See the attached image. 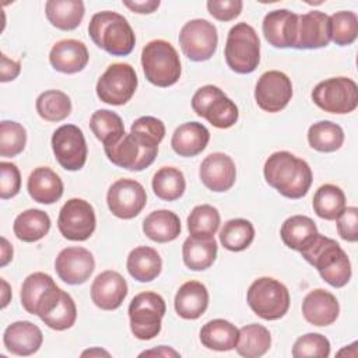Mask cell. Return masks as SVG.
<instances>
[{"label":"cell","mask_w":358,"mask_h":358,"mask_svg":"<svg viewBox=\"0 0 358 358\" xmlns=\"http://www.w3.org/2000/svg\"><path fill=\"white\" fill-rule=\"evenodd\" d=\"M266 182L288 199L303 197L313 180L309 164L288 151L273 152L263 168Z\"/></svg>","instance_id":"1"},{"label":"cell","mask_w":358,"mask_h":358,"mask_svg":"<svg viewBox=\"0 0 358 358\" xmlns=\"http://www.w3.org/2000/svg\"><path fill=\"white\" fill-rule=\"evenodd\" d=\"M299 253L331 287L341 288L350 281L352 274L350 259L334 239L317 232Z\"/></svg>","instance_id":"2"},{"label":"cell","mask_w":358,"mask_h":358,"mask_svg":"<svg viewBox=\"0 0 358 358\" xmlns=\"http://www.w3.org/2000/svg\"><path fill=\"white\" fill-rule=\"evenodd\" d=\"M88 34L92 42L112 56H127L136 45V35L127 20L115 11H99L92 15Z\"/></svg>","instance_id":"3"},{"label":"cell","mask_w":358,"mask_h":358,"mask_svg":"<svg viewBox=\"0 0 358 358\" xmlns=\"http://www.w3.org/2000/svg\"><path fill=\"white\" fill-rule=\"evenodd\" d=\"M145 78L157 87H171L180 78V60L176 49L164 39L148 42L141 50Z\"/></svg>","instance_id":"4"},{"label":"cell","mask_w":358,"mask_h":358,"mask_svg":"<svg viewBox=\"0 0 358 358\" xmlns=\"http://www.w3.org/2000/svg\"><path fill=\"white\" fill-rule=\"evenodd\" d=\"M158 144L150 137L130 131L115 143L105 145L103 150L113 165L127 171H143L154 162L158 154Z\"/></svg>","instance_id":"5"},{"label":"cell","mask_w":358,"mask_h":358,"mask_svg":"<svg viewBox=\"0 0 358 358\" xmlns=\"http://www.w3.org/2000/svg\"><path fill=\"white\" fill-rule=\"evenodd\" d=\"M225 62L238 74H249L257 69L260 39L252 25L238 22L229 29L225 43Z\"/></svg>","instance_id":"6"},{"label":"cell","mask_w":358,"mask_h":358,"mask_svg":"<svg viewBox=\"0 0 358 358\" xmlns=\"http://www.w3.org/2000/svg\"><path fill=\"white\" fill-rule=\"evenodd\" d=\"M249 308L264 320L281 319L289 308V291L275 278L255 280L246 294Z\"/></svg>","instance_id":"7"},{"label":"cell","mask_w":358,"mask_h":358,"mask_svg":"<svg viewBox=\"0 0 358 358\" xmlns=\"http://www.w3.org/2000/svg\"><path fill=\"white\" fill-rule=\"evenodd\" d=\"M166 312L164 298L152 291L137 294L129 305L130 330L138 340H151L161 331Z\"/></svg>","instance_id":"8"},{"label":"cell","mask_w":358,"mask_h":358,"mask_svg":"<svg viewBox=\"0 0 358 358\" xmlns=\"http://www.w3.org/2000/svg\"><path fill=\"white\" fill-rule=\"evenodd\" d=\"M192 109L217 129L232 127L238 122V106L217 85L199 88L192 98Z\"/></svg>","instance_id":"9"},{"label":"cell","mask_w":358,"mask_h":358,"mask_svg":"<svg viewBox=\"0 0 358 358\" xmlns=\"http://www.w3.org/2000/svg\"><path fill=\"white\" fill-rule=\"evenodd\" d=\"M313 103L324 112L344 115L358 106L357 83L348 77H331L320 81L312 91Z\"/></svg>","instance_id":"10"},{"label":"cell","mask_w":358,"mask_h":358,"mask_svg":"<svg viewBox=\"0 0 358 358\" xmlns=\"http://www.w3.org/2000/svg\"><path fill=\"white\" fill-rule=\"evenodd\" d=\"M138 80L129 63H113L96 81L98 98L109 105H124L136 92Z\"/></svg>","instance_id":"11"},{"label":"cell","mask_w":358,"mask_h":358,"mask_svg":"<svg viewBox=\"0 0 358 358\" xmlns=\"http://www.w3.org/2000/svg\"><path fill=\"white\" fill-rule=\"evenodd\" d=\"M179 45L187 59L193 62L208 60L217 50V28L203 18L190 20L179 32Z\"/></svg>","instance_id":"12"},{"label":"cell","mask_w":358,"mask_h":358,"mask_svg":"<svg viewBox=\"0 0 358 358\" xmlns=\"http://www.w3.org/2000/svg\"><path fill=\"white\" fill-rule=\"evenodd\" d=\"M96 217L94 207L83 199H70L60 208L57 228L69 241H87L95 231Z\"/></svg>","instance_id":"13"},{"label":"cell","mask_w":358,"mask_h":358,"mask_svg":"<svg viewBox=\"0 0 358 358\" xmlns=\"http://www.w3.org/2000/svg\"><path fill=\"white\" fill-rule=\"evenodd\" d=\"M52 150L66 171H78L87 161V143L83 130L76 124H63L52 134Z\"/></svg>","instance_id":"14"},{"label":"cell","mask_w":358,"mask_h":358,"mask_svg":"<svg viewBox=\"0 0 358 358\" xmlns=\"http://www.w3.org/2000/svg\"><path fill=\"white\" fill-rule=\"evenodd\" d=\"M106 203L115 217L122 220L134 218L145 207V189L134 179H117L108 190Z\"/></svg>","instance_id":"15"},{"label":"cell","mask_w":358,"mask_h":358,"mask_svg":"<svg viewBox=\"0 0 358 358\" xmlns=\"http://www.w3.org/2000/svg\"><path fill=\"white\" fill-rule=\"evenodd\" d=\"M292 98L289 77L278 70L263 73L255 87V99L260 109L268 113L282 110Z\"/></svg>","instance_id":"16"},{"label":"cell","mask_w":358,"mask_h":358,"mask_svg":"<svg viewBox=\"0 0 358 358\" xmlns=\"http://www.w3.org/2000/svg\"><path fill=\"white\" fill-rule=\"evenodd\" d=\"M95 268V259L92 253L81 246H70L57 255L55 260V270L60 280L70 285L85 282Z\"/></svg>","instance_id":"17"},{"label":"cell","mask_w":358,"mask_h":358,"mask_svg":"<svg viewBox=\"0 0 358 358\" xmlns=\"http://www.w3.org/2000/svg\"><path fill=\"white\" fill-rule=\"evenodd\" d=\"M203 185L211 192L229 190L236 179V168L232 158L224 152L208 154L199 169Z\"/></svg>","instance_id":"18"},{"label":"cell","mask_w":358,"mask_h":358,"mask_svg":"<svg viewBox=\"0 0 358 358\" xmlns=\"http://www.w3.org/2000/svg\"><path fill=\"white\" fill-rule=\"evenodd\" d=\"M330 41V18L326 13L313 10L298 15L295 49H319Z\"/></svg>","instance_id":"19"},{"label":"cell","mask_w":358,"mask_h":358,"mask_svg":"<svg viewBox=\"0 0 358 358\" xmlns=\"http://www.w3.org/2000/svg\"><path fill=\"white\" fill-rule=\"evenodd\" d=\"M127 295V282L123 275L113 270L99 273L91 284V299L103 310L117 309Z\"/></svg>","instance_id":"20"},{"label":"cell","mask_w":358,"mask_h":358,"mask_svg":"<svg viewBox=\"0 0 358 358\" xmlns=\"http://www.w3.org/2000/svg\"><path fill=\"white\" fill-rule=\"evenodd\" d=\"M263 34L266 41L274 48H294L296 41L298 14L281 8L268 11L263 18Z\"/></svg>","instance_id":"21"},{"label":"cell","mask_w":358,"mask_h":358,"mask_svg":"<svg viewBox=\"0 0 358 358\" xmlns=\"http://www.w3.org/2000/svg\"><path fill=\"white\" fill-rule=\"evenodd\" d=\"M43 341L41 329L29 320H18L7 326L3 334V343L8 352L20 357L35 354Z\"/></svg>","instance_id":"22"},{"label":"cell","mask_w":358,"mask_h":358,"mask_svg":"<svg viewBox=\"0 0 358 358\" xmlns=\"http://www.w3.org/2000/svg\"><path fill=\"white\" fill-rule=\"evenodd\" d=\"M340 313V305L337 298L323 289L316 288L306 294L302 301V315L313 326L323 327L333 324Z\"/></svg>","instance_id":"23"},{"label":"cell","mask_w":358,"mask_h":358,"mask_svg":"<svg viewBox=\"0 0 358 358\" xmlns=\"http://www.w3.org/2000/svg\"><path fill=\"white\" fill-rule=\"evenodd\" d=\"M88 59L87 46L77 39H62L52 46L49 53L52 67L64 74L81 71L87 66Z\"/></svg>","instance_id":"24"},{"label":"cell","mask_w":358,"mask_h":358,"mask_svg":"<svg viewBox=\"0 0 358 358\" xmlns=\"http://www.w3.org/2000/svg\"><path fill=\"white\" fill-rule=\"evenodd\" d=\"M38 316L48 327L63 331L70 329L76 323L77 306L70 294L59 289L56 295L39 312Z\"/></svg>","instance_id":"25"},{"label":"cell","mask_w":358,"mask_h":358,"mask_svg":"<svg viewBox=\"0 0 358 358\" xmlns=\"http://www.w3.org/2000/svg\"><path fill=\"white\" fill-rule=\"evenodd\" d=\"M173 303L182 319H199L208 306V291L200 281H186L179 287Z\"/></svg>","instance_id":"26"},{"label":"cell","mask_w":358,"mask_h":358,"mask_svg":"<svg viewBox=\"0 0 358 358\" xmlns=\"http://www.w3.org/2000/svg\"><path fill=\"white\" fill-rule=\"evenodd\" d=\"M210 141V131L199 122H186L175 129L171 145L180 157L199 155Z\"/></svg>","instance_id":"27"},{"label":"cell","mask_w":358,"mask_h":358,"mask_svg":"<svg viewBox=\"0 0 358 358\" xmlns=\"http://www.w3.org/2000/svg\"><path fill=\"white\" fill-rule=\"evenodd\" d=\"M27 189L34 201L41 204H53L63 196L60 176L48 166H38L31 172Z\"/></svg>","instance_id":"28"},{"label":"cell","mask_w":358,"mask_h":358,"mask_svg":"<svg viewBox=\"0 0 358 358\" xmlns=\"http://www.w3.org/2000/svg\"><path fill=\"white\" fill-rule=\"evenodd\" d=\"M126 267L136 281L150 282L161 274L162 259L154 248L137 246L129 253Z\"/></svg>","instance_id":"29"},{"label":"cell","mask_w":358,"mask_h":358,"mask_svg":"<svg viewBox=\"0 0 358 358\" xmlns=\"http://www.w3.org/2000/svg\"><path fill=\"white\" fill-rule=\"evenodd\" d=\"M217 241L214 236H189L183 242V263L193 271L208 268L217 257Z\"/></svg>","instance_id":"30"},{"label":"cell","mask_w":358,"mask_h":358,"mask_svg":"<svg viewBox=\"0 0 358 358\" xmlns=\"http://www.w3.org/2000/svg\"><path fill=\"white\" fill-rule=\"evenodd\" d=\"M180 220L169 210H155L143 221V232L145 236L158 243L175 241L180 234Z\"/></svg>","instance_id":"31"},{"label":"cell","mask_w":358,"mask_h":358,"mask_svg":"<svg viewBox=\"0 0 358 358\" xmlns=\"http://www.w3.org/2000/svg\"><path fill=\"white\" fill-rule=\"evenodd\" d=\"M239 330L225 319H213L200 330L201 344L214 351H231L236 347Z\"/></svg>","instance_id":"32"},{"label":"cell","mask_w":358,"mask_h":358,"mask_svg":"<svg viewBox=\"0 0 358 358\" xmlns=\"http://www.w3.org/2000/svg\"><path fill=\"white\" fill-rule=\"evenodd\" d=\"M84 3L81 0H49L45 4V14L48 21L62 29H76L84 18Z\"/></svg>","instance_id":"33"},{"label":"cell","mask_w":358,"mask_h":358,"mask_svg":"<svg viewBox=\"0 0 358 358\" xmlns=\"http://www.w3.org/2000/svg\"><path fill=\"white\" fill-rule=\"evenodd\" d=\"M56 287L57 285L53 281V278L46 273L36 271L29 274L21 285L22 308L31 315H38L41 303Z\"/></svg>","instance_id":"34"},{"label":"cell","mask_w":358,"mask_h":358,"mask_svg":"<svg viewBox=\"0 0 358 358\" xmlns=\"http://www.w3.org/2000/svg\"><path fill=\"white\" fill-rule=\"evenodd\" d=\"M50 229L48 213L39 208H29L20 213L13 224L14 235L22 242H36Z\"/></svg>","instance_id":"35"},{"label":"cell","mask_w":358,"mask_h":358,"mask_svg":"<svg viewBox=\"0 0 358 358\" xmlns=\"http://www.w3.org/2000/svg\"><path fill=\"white\" fill-rule=\"evenodd\" d=\"M271 345L270 331L257 323H250L239 329L236 352L245 358H259L264 355Z\"/></svg>","instance_id":"36"},{"label":"cell","mask_w":358,"mask_h":358,"mask_svg":"<svg viewBox=\"0 0 358 358\" xmlns=\"http://www.w3.org/2000/svg\"><path fill=\"white\" fill-rule=\"evenodd\" d=\"M317 234L315 221L306 215H291L280 229V235L285 246L301 252V249Z\"/></svg>","instance_id":"37"},{"label":"cell","mask_w":358,"mask_h":358,"mask_svg":"<svg viewBox=\"0 0 358 358\" xmlns=\"http://www.w3.org/2000/svg\"><path fill=\"white\" fill-rule=\"evenodd\" d=\"M151 186L158 199L173 201L185 193L186 180L180 169L175 166H162L154 173Z\"/></svg>","instance_id":"38"},{"label":"cell","mask_w":358,"mask_h":358,"mask_svg":"<svg viewBox=\"0 0 358 358\" xmlns=\"http://www.w3.org/2000/svg\"><path fill=\"white\" fill-rule=\"evenodd\" d=\"M312 206L317 217L333 221L345 208V194L338 186L326 183L316 190Z\"/></svg>","instance_id":"39"},{"label":"cell","mask_w":358,"mask_h":358,"mask_svg":"<svg viewBox=\"0 0 358 358\" xmlns=\"http://www.w3.org/2000/svg\"><path fill=\"white\" fill-rule=\"evenodd\" d=\"M308 143L316 151L333 152L343 145L344 131L337 123L320 120L309 127Z\"/></svg>","instance_id":"40"},{"label":"cell","mask_w":358,"mask_h":358,"mask_svg":"<svg viewBox=\"0 0 358 358\" xmlns=\"http://www.w3.org/2000/svg\"><path fill=\"white\" fill-rule=\"evenodd\" d=\"M90 129L103 147L115 143L126 133L122 117L108 109H98L91 115Z\"/></svg>","instance_id":"41"},{"label":"cell","mask_w":358,"mask_h":358,"mask_svg":"<svg viewBox=\"0 0 358 358\" xmlns=\"http://www.w3.org/2000/svg\"><path fill=\"white\" fill-rule=\"evenodd\" d=\"M255 239L253 224L245 218L227 221L220 231L221 245L231 252H241L250 246Z\"/></svg>","instance_id":"42"},{"label":"cell","mask_w":358,"mask_h":358,"mask_svg":"<svg viewBox=\"0 0 358 358\" xmlns=\"http://www.w3.org/2000/svg\"><path fill=\"white\" fill-rule=\"evenodd\" d=\"M35 106L38 115L46 122H60L71 113L70 96L59 90L42 92L36 98Z\"/></svg>","instance_id":"43"},{"label":"cell","mask_w":358,"mask_h":358,"mask_svg":"<svg viewBox=\"0 0 358 358\" xmlns=\"http://www.w3.org/2000/svg\"><path fill=\"white\" fill-rule=\"evenodd\" d=\"M220 213L210 204L196 206L187 217V229L192 236H214L220 227Z\"/></svg>","instance_id":"44"},{"label":"cell","mask_w":358,"mask_h":358,"mask_svg":"<svg viewBox=\"0 0 358 358\" xmlns=\"http://www.w3.org/2000/svg\"><path fill=\"white\" fill-rule=\"evenodd\" d=\"M330 18V39L338 46H348L358 36V17L354 11H337Z\"/></svg>","instance_id":"45"},{"label":"cell","mask_w":358,"mask_h":358,"mask_svg":"<svg viewBox=\"0 0 358 358\" xmlns=\"http://www.w3.org/2000/svg\"><path fill=\"white\" fill-rule=\"evenodd\" d=\"M27 130L14 120H3L0 123V155L15 157L25 148Z\"/></svg>","instance_id":"46"},{"label":"cell","mask_w":358,"mask_h":358,"mask_svg":"<svg viewBox=\"0 0 358 358\" xmlns=\"http://www.w3.org/2000/svg\"><path fill=\"white\" fill-rule=\"evenodd\" d=\"M291 354L294 358H327L330 341L320 333H308L296 338Z\"/></svg>","instance_id":"47"},{"label":"cell","mask_w":358,"mask_h":358,"mask_svg":"<svg viewBox=\"0 0 358 358\" xmlns=\"http://www.w3.org/2000/svg\"><path fill=\"white\" fill-rule=\"evenodd\" d=\"M0 197L1 200L11 199L18 194L21 189V173L15 164L13 162H0Z\"/></svg>","instance_id":"48"},{"label":"cell","mask_w":358,"mask_h":358,"mask_svg":"<svg viewBox=\"0 0 358 358\" xmlns=\"http://www.w3.org/2000/svg\"><path fill=\"white\" fill-rule=\"evenodd\" d=\"M337 220V232L341 239L347 242L358 241V208L345 207L344 211L336 218Z\"/></svg>","instance_id":"49"},{"label":"cell","mask_w":358,"mask_h":358,"mask_svg":"<svg viewBox=\"0 0 358 358\" xmlns=\"http://www.w3.org/2000/svg\"><path fill=\"white\" fill-rule=\"evenodd\" d=\"M243 3L241 0H210L207 1L208 13L218 21H232L239 17Z\"/></svg>","instance_id":"50"},{"label":"cell","mask_w":358,"mask_h":358,"mask_svg":"<svg viewBox=\"0 0 358 358\" xmlns=\"http://www.w3.org/2000/svg\"><path fill=\"white\" fill-rule=\"evenodd\" d=\"M130 131L140 133L145 137L155 140L157 143H161L165 136V126H164L162 120H159L154 116H141L133 122Z\"/></svg>","instance_id":"51"},{"label":"cell","mask_w":358,"mask_h":358,"mask_svg":"<svg viewBox=\"0 0 358 358\" xmlns=\"http://www.w3.org/2000/svg\"><path fill=\"white\" fill-rule=\"evenodd\" d=\"M21 70V64L20 62L11 60L8 59L4 53H1V66H0V71H1V83H7V81H13L14 78H17V76L20 74Z\"/></svg>","instance_id":"52"},{"label":"cell","mask_w":358,"mask_h":358,"mask_svg":"<svg viewBox=\"0 0 358 358\" xmlns=\"http://www.w3.org/2000/svg\"><path fill=\"white\" fill-rule=\"evenodd\" d=\"M123 6H126L133 13L138 14H150L155 11L159 7V0H143V1H123Z\"/></svg>","instance_id":"53"},{"label":"cell","mask_w":358,"mask_h":358,"mask_svg":"<svg viewBox=\"0 0 358 358\" xmlns=\"http://www.w3.org/2000/svg\"><path fill=\"white\" fill-rule=\"evenodd\" d=\"M144 355H157V357H180V354L178 351H175L173 348L171 347H166V345H159L154 350H148V351H143L140 354V357H144Z\"/></svg>","instance_id":"54"},{"label":"cell","mask_w":358,"mask_h":358,"mask_svg":"<svg viewBox=\"0 0 358 358\" xmlns=\"http://www.w3.org/2000/svg\"><path fill=\"white\" fill-rule=\"evenodd\" d=\"M13 259V246L8 243V241L3 236L1 238V257H0V266L4 267L10 260Z\"/></svg>","instance_id":"55"},{"label":"cell","mask_w":358,"mask_h":358,"mask_svg":"<svg viewBox=\"0 0 358 358\" xmlns=\"http://www.w3.org/2000/svg\"><path fill=\"white\" fill-rule=\"evenodd\" d=\"M1 287H3V292H1V308H6L10 302V296H11V291H10V285L7 284V281L4 278H1Z\"/></svg>","instance_id":"56"},{"label":"cell","mask_w":358,"mask_h":358,"mask_svg":"<svg viewBox=\"0 0 358 358\" xmlns=\"http://www.w3.org/2000/svg\"><path fill=\"white\" fill-rule=\"evenodd\" d=\"M81 355H83V357H85V355H90V357H92V355H105V357H109L110 354H109L108 351H105V350H101V348H91V350L84 351Z\"/></svg>","instance_id":"57"}]
</instances>
